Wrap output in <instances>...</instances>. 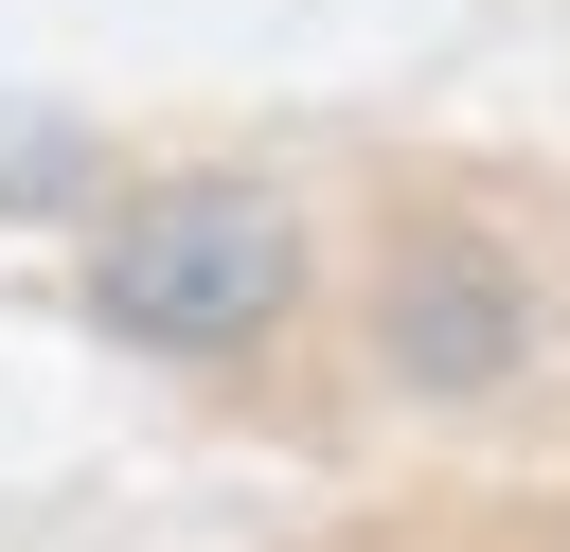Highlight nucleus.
I'll return each instance as SVG.
<instances>
[{"instance_id":"obj_1","label":"nucleus","mask_w":570,"mask_h":552,"mask_svg":"<svg viewBox=\"0 0 570 552\" xmlns=\"http://www.w3.org/2000/svg\"><path fill=\"white\" fill-rule=\"evenodd\" d=\"M303 303V214L267 178H160L89 231V321L142 338V356H214V338H267Z\"/></svg>"},{"instance_id":"obj_2","label":"nucleus","mask_w":570,"mask_h":552,"mask_svg":"<svg viewBox=\"0 0 570 552\" xmlns=\"http://www.w3.org/2000/svg\"><path fill=\"white\" fill-rule=\"evenodd\" d=\"M392 374H410V392L517 374V267H499V249H410V267H392Z\"/></svg>"}]
</instances>
